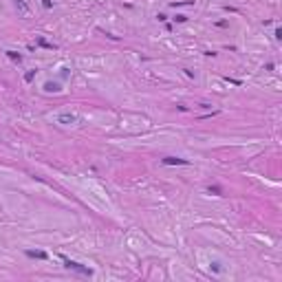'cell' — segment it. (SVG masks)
I'll return each mask as SVG.
<instances>
[{"label": "cell", "mask_w": 282, "mask_h": 282, "mask_svg": "<svg viewBox=\"0 0 282 282\" xmlns=\"http://www.w3.org/2000/svg\"><path fill=\"white\" fill-rule=\"evenodd\" d=\"M62 260H64V264L68 267V269H73V271H77V273H82V275H93V269L90 267H84V264H79V262H75V260H68V258H64L62 256Z\"/></svg>", "instance_id": "6da1fadb"}, {"label": "cell", "mask_w": 282, "mask_h": 282, "mask_svg": "<svg viewBox=\"0 0 282 282\" xmlns=\"http://www.w3.org/2000/svg\"><path fill=\"white\" fill-rule=\"evenodd\" d=\"M190 161L187 159H178V157H165L163 159V165H187Z\"/></svg>", "instance_id": "7a4b0ae2"}, {"label": "cell", "mask_w": 282, "mask_h": 282, "mask_svg": "<svg viewBox=\"0 0 282 282\" xmlns=\"http://www.w3.org/2000/svg\"><path fill=\"white\" fill-rule=\"evenodd\" d=\"M44 90H46V93H60L62 86H60L57 82H46V84H44Z\"/></svg>", "instance_id": "3957f363"}, {"label": "cell", "mask_w": 282, "mask_h": 282, "mask_svg": "<svg viewBox=\"0 0 282 282\" xmlns=\"http://www.w3.org/2000/svg\"><path fill=\"white\" fill-rule=\"evenodd\" d=\"M24 253H27L29 258H38V260H46V253H44V251H35V249H27Z\"/></svg>", "instance_id": "277c9868"}, {"label": "cell", "mask_w": 282, "mask_h": 282, "mask_svg": "<svg viewBox=\"0 0 282 282\" xmlns=\"http://www.w3.org/2000/svg\"><path fill=\"white\" fill-rule=\"evenodd\" d=\"M7 57H9V60H13V62H22V55H20V53H16V51H7Z\"/></svg>", "instance_id": "5b68a950"}, {"label": "cell", "mask_w": 282, "mask_h": 282, "mask_svg": "<svg viewBox=\"0 0 282 282\" xmlns=\"http://www.w3.org/2000/svg\"><path fill=\"white\" fill-rule=\"evenodd\" d=\"M60 121H64V124H66V121L75 124V121H77V117H75V115H60Z\"/></svg>", "instance_id": "8992f818"}, {"label": "cell", "mask_w": 282, "mask_h": 282, "mask_svg": "<svg viewBox=\"0 0 282 282\" xmlns=\"http://www.w3.org/2000/svg\"><path fill=\"white\" fill-rule=\"evenodd\" d=\"M16 7H18L22 13H29V7L24 5V0H16Z\"/></svg>", "instance_id": "52a82bcc"}, {"label": "cell", "mask_w": 282, "mask_h": 282, "mask_svg": "<svg viewBox=\"0 0 282 282\" xmlns=\"http://www.w3.org/2000/svg\"><path fill=\"white\" fill-rule=\"evenodd\" d=\"M38 44H40V46H44V49H55V44H51V42H46L44 38H38Z\"/></svg>", "instance_id": "ba28073f"}, {"label": "cell", "mask_w": 282, "mask_h": 282, "mask_svg": "<svg viewBox=\"0 0 282 282\" xmlns=\"http://www.w3.org/2000/svg\"><path fill=\"white\" fill-rule=\"evenodd\" d=\"M210 194H214V196H221V194H223V190H221L218 185H210Z\"/></svg>", "instance_id": "9c48e42d"}, {"label": "cell", "mask_w": 282, "mask_h": 282, "mask_svg": "<svg viewBox=\"0 0 282 282\" xmlns=\"http://www.w3.org/2000/svg\"><path fill=\"white\" fill-rule=\"evenodd\" d=\"M33 77H35V71H29V73H27V75H24V79H27V82H31V79H33Z\"/></svg>", "instance_id": "30bf717a"}, {"label": "cell", "mask_w": 282, "mask_h": 282, "mask_svg": "<svg viewBox=\"0 0 282 282\" xmlns=\"http://www.w3.org/2000/svg\"><path fill=\"white\" fill-rule=\"evenodd\" d=\"M42 7H44V9H51L53 3H51V0H42Z\"/></svg>", "instance_id": "8fae6325"}]
</instances>
